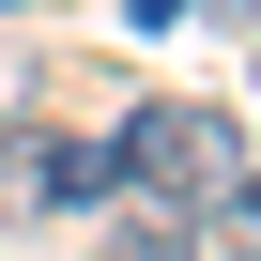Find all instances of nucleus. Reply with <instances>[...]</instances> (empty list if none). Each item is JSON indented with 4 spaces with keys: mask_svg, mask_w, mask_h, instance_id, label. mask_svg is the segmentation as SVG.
<instances>
[{
    "mask_svg": "<svg viewBox=\"0 0 261 261\" xmlns=\"http://www.w3.org/2000/svg\"><path fill=\"white\" fill-rule=\"evenodd\" d=\"M139 31H169V16H215V31H246V0H123Z\"/></svg>",
    "mask_w": 261,
    "mask_h": 261,
    "instance_id": "nucleus-3",
    "label": "nucleus"
},
{
    "mask_svg": "<svg viewBox=\"0 0 261 261\" xmlns=\"http://www.w3.org/2000/svg\"><path fill=\"white\" fill-rule=\"evenodd\" d=\"M108 261H185V215H139V230H123Z\"/></svg>",
    "mask_w": 261,
    "mask_h": 261,
    "instance_id": "nucleus-4",
    "label": "nucleus"
},
{
    "mask_svg": "<svg viewBox=\"0 0 261 261\" xmlns=\"http://www.w3.org/2000/svg\"><path fill=\"white\" fill-rule=\"evenodd\" d=\"M16 92H31V62H16V46H0V108H16Z\"/></svg>",
    "mask_w": 261,
    "mask_h": 261,
    "instance_id": "nucleus-5",
    "label": "nucleus"
},
{
    "mask_svg": "<svg viewBox=\"0 0 261 261\" xmlns=\"http://www.w3.org/2000/svg\"><path fill=\"white\" fill-rule=\"evenodd\" d=\"M123 185H154L169 215H200V200H230L246 185V108H200V92H154L139 123H123Z\"/></svg>",
    "mask_w": 261,
    "mask_h": 261,
    "instance_id": "nucleus-1",
    "label": "nucleus"
},
{
    "mask_svg": "<svg viewBox=\"0 0 261 261\" xmlns=\"http://www.w3.org/2000/svg\"><path fill=\"white\" fill-rule=\"evenodd\" d=\"M123 185V154L108 139H62V123H0V230H31V215H77V200H108Z\"/></svg>",
    "mask_w": 261,
    "mask_h": 261,
    "instance_id": "nucleus-2",
    "label": "nucleus"
}]
</instances>
